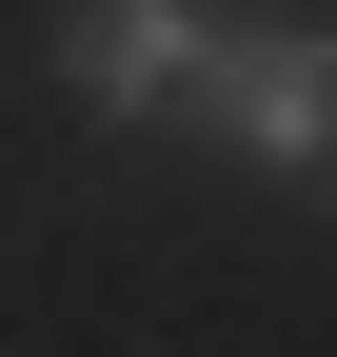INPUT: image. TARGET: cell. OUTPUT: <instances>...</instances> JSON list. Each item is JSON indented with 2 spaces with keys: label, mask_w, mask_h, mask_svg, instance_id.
Returning a JSON list of instances; mask_svg holds the SVG:
<instances>
[{
  "label": "cell",
  "mask_w": 337,
  "mask_h": 357,
  "mask_svg": "<svg viewBox=\"0 0 337 357\" xmlns=\"http://www.w3.org/2000/svg\"><path fill=\"white\" fill-rule=\"evenodd\" d=\"M179 119L219 159H258V178H337V20H219Z\"/></svg>",
  "instance_id": "6da1fadb"
},
{
  "label": "cell",
  "mask_w": 337,
  "mask_h": 357,
  "mask_svg": "<svg viewBox=\"0 0 337 357\" xmlns=\"http://www.w3.org/2000/svg\"><path fill=\"white\" fill-rule=\"evenodd\" d=\"M198 40H219V0H60V79L100 119H179Z\"/></svg>",
  "instance_id": "7a4b0ae2"
}]
</instances>
